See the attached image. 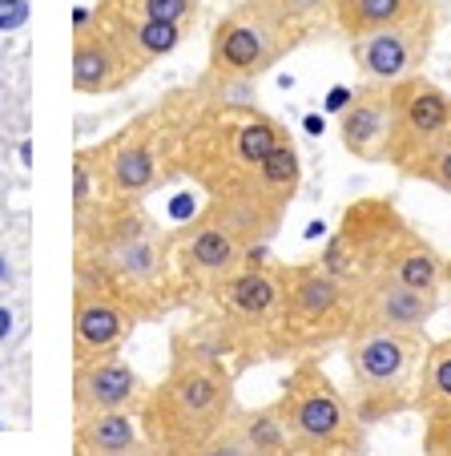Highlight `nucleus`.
<instances>
[{
  "label": "nucleus",
  "instance_id": "1",
  "mask_svg": "<svg viewBox=\"0 0 451 456\" xmlns=\"http://www.w3.org/2000/svg\"><path fill=\"white\" fill-rule=\"evenodd\" d=\"M178 178H189L213 207L270 242L302 190V154L270 110L205 94L181 134Z\"/></svg>",
  "mask_w": 451,
  "mask_h": 456
},
{
  "label": "nucleus",
  "instance_id": "2",
  "mask_svg": "<svg viewBox=\"0 0 451 456\" xmlns=\"http://www.w3.org/2000/svg\"><path fill=\"white\" fill-rule=\"evenodd\" d=\"M77 234V283L113 295L137 323L186 307L173 275V242L145 202L109 199L85 218H73Z\"/></svg>",
  "mask_w": 451,
  "mask_h": 456
},
{
  "label": "nucleus",
  "instance_id": "3",
  "mask_svg": "<svg viewBox=\"0 0 451 456\" xmlns=\"http://www.w3.org/2000/svg\"><path fill=\"white\" fill-rule=\"evenodd\" d=\"M238 371L230 363L189 339L186 331L173 336V360L162 384L145 387L137 404L145 448L157 452H210L218 432L238 412Z\"/></svg>",
  "mask_w": 451,
  "mask_h": 456
},
{
  "label": "nucleus",
  "instance_id": "4",
  "mask_svg": "<svg viewBox=\"0 0 451 456\" xmlns=\"http://www.w3.org/2000/svg\"><path fill=\"white\" fill-rule=\"evenodd\" d=\"M205 319L186 331L202 347L246 371L254 363L278 360V311H282V263L258 250L246 267H238L210 299L202 303Z\"/></svg>",
  "mask_w": 451,
  "mask_h": 456
},
{
  "label": "nucleus",
  "instance_id": "5",
  "mask_svg": "<svg viewBox=\"0 0 451 456\" xmlns=\"http://www.w3.org/2000/svg\"><path fill=\"white\" fill-rule=\"evenodd\" d=\"M202 86L173 89L157 105L137 113L113 138L93 146L97 170H101V182L113 199L145 202V194H154L157 186L178 178L181 134H186L194 110L202 105Z\"/></svg>",
  "mask_w": 451,
  "mask_h": 456
},
{
  "label": "nucleus",
  "instance_id": "6",
  "mask_svg": "<svg viewBox=\"0 0 451 456\" xmlns=\"http://www.w3.org/2000/svg\"><path fill=\"white\" fill-rule=\"evenodd\" d=\"M363 287L331 275L318 258L282 263V311H278V360L326 355L358 331Z\"/></svg>",
  "mask_w": 451,
  "mask_h": 456
},
{
  "label": "nucleus",
  "instance_id": "7",
  "mask_svg": "<svg viewBox=\"0 0 451 456\" xmlns=\"http://www.w3.org/2000/svg\"><path fill=\"white\" fill-rule=\"evenodd\" d=\"M427 331L363 328L342 344L347 360V396L363 424H383L415 412L419 371L427 355Z\"/></svg>",
  "mask_w": 451,
  "mask_h": 456
},
{
  "label": "nucleus",
  "instance_id": "8",
  "mask_svg": "<svg viewBox=\"0 0 451 456\" xmlns=\"http://www.w3.org/2000/svg\"><path fill=\"white\" fill-rule=\"evenodd\" d=\"M278 416L298 456H358L366 452V424L350 396L323 368V355H298L278 392Z\"/></svg>",
  "mask_w": 451,
  "mask_h": 456
},
{
  "label": "nucleus",
  "instance_id": "9",
  "mask_svg": "<svg viewBox=\"0 0 451 456\" xmlns=\"http://www.w3.org/2000/svg\"><path fill=\"white\" fill-rule=\"evenodd\" d=\"M302 45L307 41L262 0H238L210 33V61L197 86L213 97H230V89L254 86Z\"/></svg>",
  "mask_w": 451,
  "mask_h": 456
},
{
  "label": "nucleus",
  "instance_id": "10",
  "mask_svg": "<svg viewBox=\"0 0 451 456\" xmlns=\"http://www.w3.org/2000/svg\"><path fill=\"white\" fill-rule=\"evenodd\" d=\"M170 242L173 275H178L186 307H202L234 271L246 267L258 250H266V242L254 231H246L238 218H230L213 202H205L186 226L170 231Z\"/></svg>",
  "mask_w": 451,
  "mask_h": 456
},
{
  "label": "nucleus",
  "instance_id": "11",
  "mask_svg": "<svg viewBox=\"0 0 451 456\" xmlns=\"http://www.w3.org/2000/svg\"><path fill=\"white\" fill-rule=\"evenodd\" d=\"M411 231L415 226L395 207V199L366 194V199H355L342 207L339 226L331 231V239L323 242V250L315 258L331 275L347 279L355 287H371L374 279H383L391 255Z\"/></svg>",
  "mask_w": 451,
  "mask_h": 456
},
{
  "label": "nucleus",
  "instance_id": "12",
  "mask_svg": "<svg viewBox=\"0 0 451 456\" xmlns=\"http://www.w3.org/2000/svg\"><path fill=\"white\" fill-rule=\"evenodd\" d=\"M435 37H439V4L431 0V4H423L419 12H411L403 20L347 37V53L363 81L395 86L411 73H423L427 57L435 49Z\"/></svg>",
  "mask_w": 451,
  "mask_h": 456
},
{
  "label": "nucleus",
  "instance_id": "13",
  "mask_svg": "<svg viewBox=\"0 0 451 456\" xmlns=\"http://www.w3.org/2000/svg\"><path fill=\"white\" fill-rule=\"evenodd\" d=\"M451 118V94L435 86L427 73H411V77L391 86V134H387L383 166H391L399 178H411L435 138L443 134Z\"/></svg>",
  "mask_w": 451,
  "mask_h": 456
},
{
  "label": "nucleus",
  "instance_id": "14",
  "mask_svg": "<svg viewBox=\"0 0 451 456\" xmlns=\"http://www.w3.org/2000/svg\"><path fill=\"white\" fill-rule=\"evenodd\" d=\"M141 73L145 65L133 57L125 37L97 9H77V17H73V89L85 97L121 94Z\"/></svg>",
  "mask_w": 451,
  "mask_h": 456
},
{
  "label": "nucleus",
  "instance_id": "15",
  "mask_svg": "<svg viewBox=\"0 0 451 456\" xmlns=\"http://www.w3.org/2000/svg\"><path fill=\"white\" fill-rule=\"evenodd\" d=\"M137 319L121 307L113 295L97 287H73V363L97 360V355H117L121 344L133 336Z\"/></svg>",
  "mask_w": 451,
  "mask_h": 456
},
{
  "label": "nucleus",
  "instance_id": "16",
  "mask_svg": "<svg viewBox=\"0 0 451 456\" xmlns=\"http://www.w3.org/2000/svg\"><path fill=\"white\" fill-rule=\"evenodd\" d=\"M443 307V287H411L395 279L363 287L358 299V331L363 328H387V331H427Z\"/></svg>",
  "mask_w": 451,
  "mask_h": 456
},
{
  "label": "nucleus",
  "instance_id": "17",
  "mask_svg": "<svg viewBox=\"0 0 451 456\" xmlns=\"http://www.w3.org/2000/svg\"><path fill=\"white\" fill-rule=\"evenodd\" d=\"M391 134V86L383 81H363L355 97L347 102L339 118V142L355 162L379 166Z\"/></svg>",
  "mask_w": 451,
  "mask_h": 456
},
{
  "label": "nucleus",
  "instance_id": "18",
  "mask_svg": "<svg viewBox=\"0 0 451 456\" xmlns=\"http://www.w3.org/2000/svg\"><path fill=\"white\" fill-rule=\"evenodd\" d=\"M145 384L121 355H97V360L77 363L73 371V412L93 416V412H113V408H133L141 404Z\"/></svg>",
  "mask_w": 451,
  "mask_h": 456
},
{
  "label": "nucleus",
  "instance_id": "19",
  "mask_svg": "<svg viewBox=\"0 0 451 456\" xmlns=\"http://www.w3.org/2000/svg\"><path fill=\"white\" fill-rule=\"evenodd\" d=\"M210 452H258V456H282L294 452L286 436V424L278 416V404L262 408H238L218 432Z\"/></svg>",
  "mask_w": 451,
  "mask_h": 456
},
{
  "label": "nucleus",
  "instance_id": "20",
  "mask_svg": "<svg viewBox=\"0 0 451 456\" xmlns=\"http://www.w3.org/2000/svg\"><path fill=\"white\" fill-rule=\"evenodd\" d=\"M141 444H145V436H141V424H137L133 408L81 416L77 432H73V448L89 456H117V452H133Z\"/></svg>",
  "mask_w": 451,
  "mask_h": 456
},
{
  "label": "nucleus",
  "instance_id": "21",
  "mask_svg": "<svg viewBox=\"0 0 451 456\" xmlns=\"http://www.w3.org/2000/svg\"><path fill=\"white\" fill-rule=\"evenodd\" d=\"M443 271H447V255L435 247L431 239H423L419 231H411L399 242V250L391 255L383 279L395 283H411V287H443ZM379 283V279H374Z\"/></svg>",
  "mask_w": 451,
  "mask_h": 456
},
{
  "label": "nucleus",
  "instance_id": "22",
  "mask_svg": "<svg viewBox=\"0 0 451 456\" xmlns=\"http://www.w3.org/2000/svg\"><path fill=\"white\" fill-rule=\"evenodd\" d=\"M423 4H431V0H334V28L342 37H358L391 25V20L411 17Z\"/></svg>",
  "mask_w": 451,
  "mask_h": 456
},
{
  "label": "nucleus",
  "instance_id": "23",
  "mask_svg": "<svg viewBox=\"0 0 451 456\" xmlns=\"http://www.w3.org/2000/svg\"><path fill=\"white\" fill-rule=\"evenodd\" d=\"M443 404H451V336L427 344L423 371H419V392H415V416Z\"/></svg>",
  "mask_w": 451,
  "mask_h": 456
},
{
  "label": "nucleus",
  "instance_id": "24",
  "mask_svg": "<svg viewBox=\"0 0 451 456\" xmlns=\"http://www.w3.org/2000/svg\"><path fill=\"white\" fill-rule=\"evenodd\" d=\"M97 12L125 20H170V25H194L202 0H97Z\"/></svg>",
  "mask_w": 451,
  "mask_h": 456
},
{
  "label": "nucleus",
  "instance_id": "25",
  "mask_svg": "<svg viewBox=\"0 0 451 456\" xmlns=\"http://www.w3.org/2000/svg\"><path fill=\"white\" fill-rule=\"evenodd\" d=\"M302 41H315L326 25H334V0H262Z\"/></svg>",
  "mask_w": 451,
  "mask_h": 456
},
{
  "label": "nucleus",
  "instance_id": "26",
  "mask_svg": "<svg viewBox=\"0 0 451 456\" xmlns=\"http://www.w3.org/2000/svg\"><path fill=\"white\" fill-rule=\"evenodd\" d=\"M411 182H423V186H435L443 194H451V118L443 126V134L435 138V146L427 150V158L411 170Z\"/></svg>",
  "mask_w": 451,
  "mask_h": 456
},
{
  "label": "nucleus",
  "instance_id": "27",
  "mask_svg": "<svg viewBox=\"0 0 451 456\" xmlns=\"http://www.w3.org/2000/svg\"><path fill=\"white\" fill-rule=\"evenodd\" d=\"M423 432H419V448L427 456H451V404L431 408V412L419 416Z\"/></svg>",
  "mask_w": 451,
  "mask_h": 456
},
{
  "label": "nucleus",
  "instance_id": "28",
  "mask_svg": "<svg viewBox=\"0 0 451 456\" xmlns=\"http://www.w3.org/2000/svg\"><path fill=\"white\" fill-rule=\"evenodd\" d=\"M28 20V0H0V33H12Z\"/></svg>",
  "mask_w": 451,
  "mask_h": 456
},
{
  "label": "nucleus",
  "instance_id": "29",
  "mask_svg": "<svg viewBox=\"0 0 451 456\" xmlns=\"http://www.w3.org/2000/svg\"><path fill=\"white\" fill-rule=\"evenodd\" d=\"M9 331H12V315L0 307V339H9Z\"/></svg>",
  "mask_w": 451,
  "mask_h": 456
},
{
  "label": "nucleus",
  "instance_id": "30",
  "mask_svg": "<svg viewBox=\"0 0 451 456\" xmlns=\"http://www.w3.org/2000/svg\"><path fill=\"white\" fill-rule=\"evenodd\" d=\"M443 291H451V258H447V271H443Z\"/></svg>",
  "mask_w": 451,
  "mask_h": 456
},
{
  "label": "nucleus",
  "instance_id": "31",
  "mask_svg": "<svg viewBox=\"0 0 451 456\" xmlns=\"http://www.w3.org/2000/svg\"><path fill=\"white\" fill-rule=\"evenodd\" d=\"M0 279H9V263H4V255H0Z\"/></svg>",
  "mask_w": 451,
  "mask_h": 456
}]
</instances>
